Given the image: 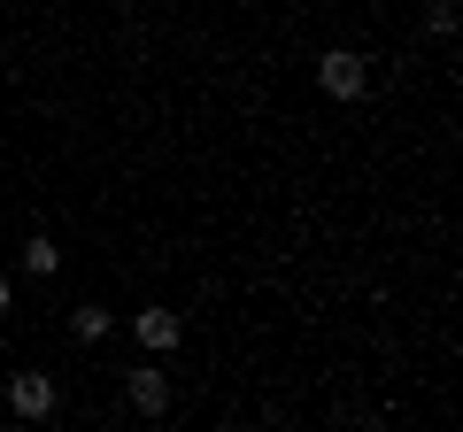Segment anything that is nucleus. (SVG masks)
I'll return each mask as SVG.
<instances>
[{"label":"nucleus","mask_w":463,"mask_h":432,"mask_svg":"<svg viewBox=\"0 0 463 432\" xmlns=\"http://www.w3.org/2000/svg\"><path fill=\"white\" fill-rule=\"evenodd\" d=\"M317 85H325L332 100H364L371 93V62L355 47H325V54H317Z\"/></svg>","instance_id":"obj_1"},{"label":"nucleus","mask_w":463,"mask_h":432,"mask_svg":"<svg viewBox=\"0 0 463 432\" xmlns=\"http://www.w3.org/2000/svg\"><path fill=\"white\" fill-rule=\"evenodd\" d=\"M8 409L16 417H54V379L47 371H16L8 379Z\"/></svg>","instance_id":"obj_2"},{"label":"nucleus","mask_w":463,"mask_h":432,"mask_svg":"<svg viewBox=\"0 0 463 432\" xmlns=\"http://www.w3.org/2000/svg\"><path fill=\"white\" fill-rule=\"evenodd\" d=\"M132 333H139V348L163 355V348H178V340H185V316H170L163 301H155V309H139V316H132Z\"/></svg>","instance_id":"obj_3"},{"label":"nucleus","mask_w":463,"mask_h":432,"mask_svg":"<svg viewBox=\"0 0 463 432\" xmlns=\"http://www.w3.org/2000/svg\"><path fill=\"white\" fill-rule=\"evenodd\" d=\"M124 394H132L139 417H170V379H163V371H132V379H124Z\"/></svg>","instance_id":"obj_4"},{"label":"nucleus","mask_w":463,"mask_h":432,"mask_svg":"<svg viewBox=\"0 0 463 432\" xmlns=\"http://www.w3.org/2000/svg\"><path fill=\"white\" fill-rule=\"evenodd\" d=\"M24 270H32V278H54V270H62V248H54L47 232H39V239H24Z\"/></svg>","instance_id":"obj_5"},{"label":"nucleus","mask_w":463,"mask_h":432,"mask_svg":"<svg viewBox=\"0 0 463 432\" xmlns=\"http://www.w3.org/2000/svg\"><path fill=\"white\" fill-rule=\"evenodd\" d=\"M70 333L78 340H109V309H100V301H78V309H70Z\"/></svg>","instance_id":"obj_6"},{"label":"nucleus","mask_w":463,"mask_h":432,"mask_svg":"<svg viewBox=\"0 0 463 432\" xmlns=\"http://www.w3.org/2000/svg\"><path fill=\"white\" fill-rule=\"evenodd\" d=\"M8 301H16V286H8V278H0V316H8Z\"/></svg>","instance_id":"obj_7"}]
</instances>
